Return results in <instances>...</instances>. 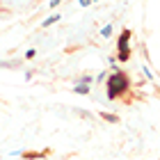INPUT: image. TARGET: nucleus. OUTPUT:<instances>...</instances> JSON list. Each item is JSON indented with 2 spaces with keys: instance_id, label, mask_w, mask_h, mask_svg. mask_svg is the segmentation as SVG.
I'll return each instance as SVG.
<instances>
[{
  "instance_id": "6",
  "label": "nucleus",
  "mask_w": 160,
  "mask_h": 160,
  "mask_svg": "<svg viewBox=\"0 0 160 160\" xmlns=\"http://www.w3.org/2000/svg\"><path fill=\"white\" fill-rule=\"evenodd\" d=\"M73 92H76V94H82V96H85V94H89V85H76Z\"/></svg>"
},
{
  "instance_id": "9",
  "label": "nucleus",
  "mask_w": 160,
  "mask_h": 160,
  "mask_svg": "<svg viewBox=\"0 0 160 160\" xmlns=\"http://www.w3.org/2000/svg\"><path fill=\"white\" fill-rule=\"evenodd\" d=\"M34 55H37V50H34V48H30V50H28V53H25V60H32Z\"/></svg>"
},
{
  "instance_id": "8",
  "label": "nucleus",
  "mask_w": 160,
  "mask_h": 160,
  "mask_svg": "<svg viewBox=\"0 0 160 160\" xmlns=\"http://www.w3.org/2000/svg\"><path fill=\"white\" fill-rule=\"evenodd\" d=\"M142 71H144V76H147V78H149V80H153V71H151V69H149V67H144V69H142Z\"/></svg>"
},
{
  "instance_id": "3",
  "label": "nucleus",
  "mask_w": 160,
  "mask_h": 160,
  "mask_svg": "<svg viewBox=\"0 0 160 160\" xmlns=\"http://www.w3.org/2000/svg\"><path fill=\"white\" fill-rule=\"evenodd\" d=\"M57 21H60V14H53V16H48L46 21H41V28H50V25H55Z\"/></svg>"
},
{
  "instance_id": "2",
  "label": "nucleus",
  "mask_w": 160,
  "mask_h": 160,
  "mask_svg": "<svg viewBox=\"0 0 160 160\" xmlns=\"http://www.w3.org/2000/svg\"><path fill=\"white\" fill-rule=\"evenodd\" d=\"M130 37H133V32H130L128 28H123L119 32V39H117V60L119 62L130 60Z\"/></svg>"
},
{
  "instance_id": "10",
  "label": "nucleus",
  "mask_w": 160,
  "mask_h": 160,
  "mask_svg": "<svg viewBox=\"0 0 160 160\" xmlns=\"http://www.w3.org/2000/svg\"><path fill=\"white\" fill-rule=\"evenodd\" d=\"M60 2H62V0H50V2H48V5H50V7H57V5H60Z\"/></svg>"
},
{
  "instance_id": "7",
  "label": "nucleus",
  "mask_w": 160,
  "mask_h": 160,
  "mask_svg": "<svg viewBox=\"0 0 160 160\" xmlns=\"http://www.w3.org/2000/svg\"><path fill=\"white\" fill-rule=\"evenodd\" d=\"M92 80H94L92 76H80V78H78V82H76V85H92Z\"/></svg>"
},
{
  "instance_id": "11",
  "label": "nucleus",
  "mask_w": 160,
  "mask_h": 160,
  "mask_svg": "<svg viewBox=\"0 0 160 160\" xmlns=\"http://www.w3.org/2000/svg\"><path fill=\"white\" fill-rule=\"evenodd\" d=\"M92 2H98V0H92Z\"/></svg>"
},
{
  "instance_id": "1",
  "label": "nucleus",
  "mask_w": 160,
  "mask_h": 160,
  "mask_svg": "<svg viewBox=\"0 0 160 160\" xmlns=\"http://www.w3.org/2000/svg\"><path fill=\"white\" fill-rule=\"evenodd\" d=\"M105 92H108V98L110 101H119L123 98V94L130 92V76L126 71H117L114 69L105 80Z\"/></svg>"
},
{
  "instance_id": "5",
  "label": "nucleus",
  "mask_w": 160,
  "mask_h": 160,
  "mask_svg": "<svg viewBox=\"0 0 160 160\" xmlns=\"http://www.w3.org/2000/svg\"><path fill=\"white\" fill-rule=\"evenodd\" d=\"M110 34H112V23H108V25H103V30H101V37L108 39Z\"/></svg>"
},
{
  "instance_id": "4",
  "label": "nucleus",
  "mask_w": 160,
  "mask_h": 160,
  "mask_svg": "<svg viewBox=\"0 0 160 160\" xmlns=\"http://www.w3.org/2000/svg\"><path fill=\"white\" fill-rule=\"evenodd\" d=\"M101 117H103L105 121H112V123L119 121V114H110V112H101Z\"/></svg>"
}]
</instances>
